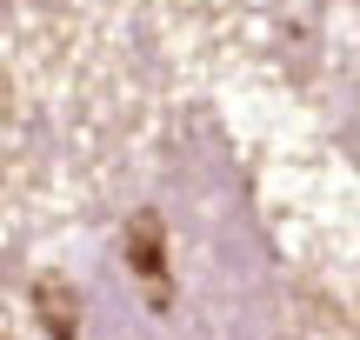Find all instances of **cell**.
<instances>
[{
	"instance_id": "obj_1",
	"label": "cell",
	"mask_w": 360,
	"mask_h": 340,
	"mask_svg": "<svg viewBox=\"0 0 360 340\" xmlns=\"http://www.w3.org/2000/svg\"><path fill=\"white\" fill-rule=\"evenodd\" d=\"M40 320H47V334H53V340H74L80 307H74V294H67L60 280H40Z\"/></svg>"
},
{
	"instance_id": "obj_2",
	"label": "cell",
	"mask_w": 360,
	"mask_h": 340,
	"mask_svg": "<svg viewBox=\"0 0 360 340\" xmlns=\"http://www.w3.org/2000/svg\"><path fill=\"white\" fill-rule=\"evenodd\" d=\"M134 267L141 274H160V221L154 214H141V227H134Z\"/></svg>"
}]
</instances>
